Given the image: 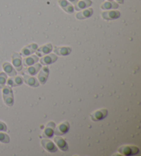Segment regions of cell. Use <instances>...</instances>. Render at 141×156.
Returning a JSON list of instances; mask_svg holds the SVG:
<instances>
[{
	"label": "cell",
	"mask_w": 141,
	"mask_h": 156,
	"mask_svg": "<svg viewBox=\"0 0 141 156\" xmlns=\"http://www.w3.org/2000/svg\"><path fill=\"white\" fill-rule=\"evenodd\" d=\"M92 2L91 0H81L78 1L77 4L74 5V9L77 11H81V10L87 9V8L92 6Z\"/></svg>",
	"instance_id": "cell-14"
},
{
	"label": "cell",
	"mask_w": 141,
	"mask_h": 156,
	"mask_svg": "<svg viewBox=\"0 0 141 156\" xmlns=\"http://www.w3.org/2000/svg\"><path fill=\"white\" fill-rule=\"evenodd\" d=\"M107 1H110V2H113L114 0H107Z\"/></svg>",
	"instance_id": "cell-29"
},
{
	"label": "cell",
	"mask_w": 141,
	"mask_h": 156,
	"mask_svg": "<svg viewBox=\"0 0 141 156\" xmlns=\"http://www.w3.org/2000/svg\"><path fill=\"white\" fill-rule=\"evenodd\" d=\"M54 141L55 142V143L57 145V147L63 151H66L68 150V145H67V142L66 140L61 138V136H56L55 138H54Z\"/></svg>",
	"instance_id": "cell-17"
},
{
	"label": "cell",
	"mask_w": 141,
	"mask_h": 156,
	"mask_svg": "<svg viewBox=\"0 0 141 156\" xmlns=\"http://www.w3.org/2000/svg\"><path fill=\"white\" fill-rule=\"evenodd\" d=\"M41 143H42V145L43 147V148L48 152L55 153L58 151V149L56 147V145L52 141L50 140H42Z\"/></svg>",
	"instance_id": "cell-6"
},
{
	"label": "cell",
	"mask_w": 141,
	"mask_h": 156,
	"mask_svg": "<svg viewBox=\"0 0 141 156\" xmlns=\"http://www.w3.org/2000/svg\"><path fill=\"white\" fill-rule=\"evenodd\" d=\"M52 45L51 44H47L42 45L40 48H37L36 50L37 55L38 56H43L45 55L50 53L52 50Z\"/></svg>",
	"instance_id": "cell-10"
},
{
	"label": "cell",
	"mask_w": 141,
	"mask_h": 156,
	"mask_svg": "<svg viewBox=\"0 0 141 156\" xmlns=\"http://www.w3.org/2000/svg\"><path fill=\"white\" fill-rule=\"evenodd\" d=\"M70 129V124L68 122H63L61 123L55 129L54 131V134L56 136H62L66 134L67 131H68Z\"/></svg>",
	"instance_id": "cell-3"
},
{
	"label": "cell",
	"mask_w": 141,
	"mask_h": 156,
	"mask_svg": "<svg viewBox=\"0 0 141 156\" xmlns=\"http://www.w3.org/2000/svg\"><path fill=\"white\" fill-rule=\"evenodd\" d=\"M7 126L3 122H0V131H6Z\"/></svg>",
	"instance_id": "cell-26"
},
{
	"label": "cell",
	"mask_w": 141,
	"mask_h": 156,
	"mask_svg": "<svg viewBox=\"0 0 141 156\" xmlns=\"http://www.w3.org/2000/svg\"><path fill=\"white\" fill-rule=\"evenodd\" d=\"M57 59H58V56L56 55H55V54H49V55H45V56L42 57V59L40 60V61L43 65L46 66V65H50V64L55 63Z\"/></svg>",
	"instance_id": "cell-13"
},
{
	"label": "cell",
	"mask_w": 141,
	"mask_h": 156,
	"mask_svg": "<svg viewBox=\"0 0 141 156\" xmlns=\"http://www.w3.org/2000/svg\"><path fill=\"white\" fill-rule=\"evenodd\" d=\"M119 5L116 3V2H110V1H107L105 2L101 5V9L102 10H114V9H118Z\"/></svg>",
	"instance_id": "cell-21"
},
{
	"label": "cell",
	"mask_w": 141,
	"mask_h": 156,
	"mask_svg": "<svg viewBox=\"0 0 141 156\" xmlns=\"http://www.w3.org/2000/svg\"><path fill=\"white\" fill-rule=\"evenodd\" d=\"M0 142L2 143H9L10 142L9 136L6 133L0 132Z\"/></svg>",
	"instance_id": "cell-25"
},
{
	"label": "cell",
	"mask_w": 141,
	"mask_h": 156,
	"mask_svg": "<svg viewBox=\"0 0 141 156\" xmlns=\"http://www.w3.org/2000/svg\"><path fill=\"white\" fill-rule=\"evenodd\" d=\"M24 82V79L20 76H11L10 79L8 80V85L10 87H17L22 84Z\"/></svg>",
	"instance_id": "cell-18"
},
{
	"label": "cell",
	"mask_w": 141,
	"mask_h": 156,
	"mask_svg": "<svg viewBox=\"0 0 141 156\" xmlns=\"http://www.w3.org/2000/svg\"><path fill=\"white\" fill-rule=\"evenodd\" d=\"M108 112L106 109H101L95 112L91 115V119L93 121H99L107 116Z\"/></svg>",
	"instance_id": "cell-9"
},
{
	"label": "cell",
	"mask_w": 141,
	"mask_h": 156,
	"mask_svg": "<svg viewBox=\"0 0 141 156\" xmlns=\"http://www.w3.org/2000/svg\"><path fill=\"white\" fill-rule=\"evenodd\" d=\"M41 69H42V65L39 63H35L34 66H31L28 68H26L24 70V72L27 74L31 75V76H34L39 72Z\"/></svg>",
	"instance_id": "cell-15"
},
{
	"label": "cell",
	"mask_w": 141,
	"mask_h": 156,
	"mask_svg": "<svg viewBox=\"0 0 141 156\" xmlns=\"http://www.w3.org/2000/svg\"><path fill=\"white\" fill-rule=\"evenodd\" d=\"M48 75H49V68L48 67H43L41 69L40 73L38 76V79H39V81L41 83V84H45V82L47 81Z\"/></svg>",
	"instance_id": "cell-16"
},
{
	"label": "cell",
	"mask_w": 141,
	"mask_h": 156,
	"mask_svg": "<svg viewBox=\"0 0 141 156\" xmlns=\"http://www.w3.org/2000/svg\"><path fill=\"white\" fill-rule=\"evenodd\" d=\"M24 82L29 86H31V87H37L39 85V81H38V80L35 77L28 76V75H24Z\"/></svg>",
	"instance_id": "cell-20"
},
{
	"label": "cell",
	"mask_w": 141,
	"mask_h": 156,
	"mask_svg": "<svg viewBox=\"0 0 141 156\" xmlns=\"http://www.w3.org/2000/svg\"><path fill=\"white\" fill-rule=\"evenodd\" d=\"M38 48V45L37 44H31L24 47L22 50H21V55L23 56H28L31 55L32 54L34 53Z\"/></svg>",
	"instance_id": "cell-4"
},
{
	"label": "cell",
	"mask_w": 141,
	"mask_h": 156,
	"mask_svg": "<svg viewBox=\"0 0 141 156\" xmlns=\"http://www.w3.org/2000/svg\"><path fill=\"white\" fill-rule=\"evenodd\" d=\"M59 5L63 9L65 12H66L68 14H72L74 11V6L67 0H59Z\"/></svg>",
	"instance_id": "cell-7"
},
{
	"label": "cell",
	"mask_w": 141,
	"mask_h": 156,
	"mask_svg": "<svg viewBox=\"0 0 141 156\" xmlns=\"http://www.w3.org/2000/svg\"><path fill=\"white\" fill-rule=\"evenodd\" d=\"M3 69L6 72V74L9 75L10 76H14L17 75V72H16L15 69L13 68V67L9 63H4L3 64Z\"/></svg>",
	"instance_id": "cell-23"
},
{
	"label": "cell",
	"mask_w": 141,
	"mask_h": 156,
	"mask_svg": "<svg viewBox=\"0 0 141 156\" xmlns=\"http://www.w3.org/2000/svg\"><path fill=\"white\" fill-rule=\"evenodd\" d=\"M38 61H39V58H38V56L37 55H31L29 56H28V57L24 58L23 63L24 66L28 67L37 63Z\"/></svg>",
	"instance_id": "cell-22"
},
{
	"label": "cell",
	"mask_w": 141,
	"mask_h": 156,
	"mask_svg": "<svg viewBox=\"0 0 141 156\" xmlns=\"http://www.w3.org/2000/svg\"><path fill=\"white\" fill-rule=\"evenodd\" d=\"M102 17L105 20L107 21H112L118 19L121 17V12L118 10H108V11H104L101 13Z\"/></svg>",
	"instance_id": "cell-2"
},
{
	"label": "cell",
	"mask_w": 141,
	"mask_h": 156,
	"mask_svg": "<svg viewBox=\"0 0 141 156\" xmlns=\"http://www.w3.org/2000/svg\"><path fill=\"white\" fill-rule=\"evenodd\" d=\"M12 61L16 70L21 71L22 69V63H21V56L18 53H13L12 55Z\"/></svg>",
	"instance_id": "cell-12"
},
{
	"label": "cell",
	"mask_w": 141,
	"mask_h": 156,
	"mask_svg": "<svg viewBox=\"0 0 141 156\" xmlns=\"http://www.w3.org/2000/svg\"><path fill=\"white\" fill-rule=\"evenodd\" d=\"M67 1L70 2V3H71L72 4H73L74 6V5L77 4V3L78 2V0H67Z\"/></svg>",
	"instance_id": "cell-27"
},
{
	"label": "cell",
	"mask_w": 141,
	"mask_h": 156,
	"mask_svg": "<svg viewBox=\"0 0 141 156\" xmlns=\"http://www.w3.org/2000/svg\"><path fill=\"white\" fill-rule=\"evenodd\" d=\"M93 12L94 10L93 9H92V8L85 9L83 10H81V12H78V13H77V15H76V18L79 20H85V19L90 17L91 16L93 15Z\"/></svg>",
	"instance_id": "cell-11"
},
{
	"label": "cell",
	"mask_w": 141,
	"mask_h": 156,
	"mask_svg": "<svg viewBox=\"0 0 141 156\" xmlns=\"http://www.w3.org/2000/svg\"><path fill=\"white\" fill-rule=\"evenodd\" d=\"M115 1L117 2V4H123L125 0H115Z\"/></svg>",
	"instance_id": "cell-28"
},
{
	"label": "cell",
	"mask_w": 141,
	"mask_h": 156,
	"mask_svg": "<svg viewBox=\"0 0 141 156\" xmlns=\"http://www.w3.org/2000/svg\"><path fill=\"white\" fill-rule=\"evenodd\" d=\"M72 52V48L70 47H55L54 52L59 56L69 55Z\"/></svg>",
	"instance_id": "cell-19"
},
{
	"label": "cell",
	"mask_w": 141,
	"mask_h": 156,
	"mask_svg": "<svg viewBox=\"0 0 141 156\" xmlns=\"http://www.w3.org/2000/svg\"><path fill=\"white\" fill-rule=\"evenodd\" d=\"M6 80L7 75L4 73V72H1V73H0V89L3 88L4 87V85L6 83Z\"/></svg>",
	"instance_id": "cell-24"
},
{
	"label": "cell",
	"mask_w": 141,
	"mask_h": 156,
	"mask_svg": "<svg viewBox=\"0 0 141 156\" xmlns=\"http://www.w3.org/2000/svg\"><path fill=\"white\" fill-rule=\"evenodd\" d=\"M56 127V125L55 122H49L48 125H46V127L45 128L44 131H43L42 136L43 138H50L53 136L54 131Z\"/></svg>",
	"instance_id": "cell-5"
},
{
	"label": "cell",
	"mask_w": 141,
	"mask_h": 156,
	"mask_svg": "<svg viewBox=\"0 0 141 156\" xmlns=\"http://www.w3.org/2000/svg\"><path fill=\"white\" fill-rule=\"evenodd\" d=\"M3 98L4 103L8 106H13L14 103V97L11 87L10 86H4L3 87Z\"/></svg>",
	"instance_id": "cell-1"
},
{
	"label": "cell",
	"mask_w": 141,
	"mask_h": 156,
	"mask_svg": "<svg viewBox=\"0 0 141 156\" xmlns=\"http://www.w3.org/2000/svg\"><path fill=\"white\" fill-rule=\"evenodd\" d=\"M118 151L121 153L122 154L125 155H136L139 152V149L136 147H122L118 149Z\"/></svg>",
	"instance_id": "cell-8"
}]
</instances>
